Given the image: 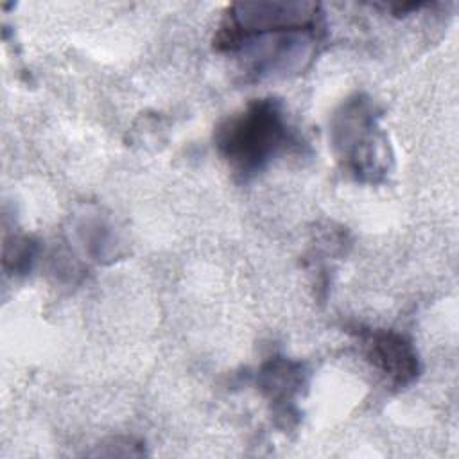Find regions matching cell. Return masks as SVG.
<instances>
[{
    "instance_id": "1",
    "label": "cell",
    "mask_w": 459,
    "mask_h": 459,
    "mask_svg": "<svg viewBox=\"0 0 459 459\" xmlns=\"http://www.w3.org/2000/svg\"><path fill=\"white\" fill-rule=\"evenodd\" d=\"M326 39V14L319 2L258 0L228 5L212 45L237 59L244 81L260 82L303 74Z\"/></svg>"
},
{
    "instance_id": "2",
    "label": "cell",
    "mask_w": 459,
    "mask_h": 459,
    "mask_svg": "<svg viewBox=\"0 0 459 459\" xmlns=\"http://www.w3.org/2000/svg\"><path fill=\"white\" fill-rule=\"evenodd\" d=\"M301 145L285 104L276 97L249 100L238 111L224 117L213 129V147L219 158L244 183Z\"/></svg>"
},
{
    "instance_id": "3",
    "label": "cell",
    "mask_w": 459,
    "mask_h": 459,
    "mask_svg": "<svg viewBox=\"0 0 459 459\" xmlns=\"http://www.w3.org/2000/svg\"><path fill=\"white\" fill-rule=\"evenodd\" d=\"M380 118V106L366 91H355L333 109L328 120V142L335 161L342 172L362 185L385 183L394 165Z\"/></svg>"
},
{
    "instance_id": "4",
    "label": "cell",
    "mask_w": 459,
    "mask_h": 459,
    "mask_svg": "<svg viewBox=\"0 0 459 459\" xmlns=\"http://www.w3.org/2000/svg\"><path fill=\"white\" fill-rule=\"evenodd\" d=\"M357 337L366 362L382 377L391 391L411 387L421 375V360L412 341L391 328H371L355 325Z\"/></svg>"
},
{
    "instance_id": "5",
    "label": "cell",
    "mask_w": 459,
    "mask_h": 459,
    "mask_svg": "<svg viewBox=\"0 0 459 459\" xmlns=\"http://www.w3.org/2000/svg\"><path fill=\"white\" fill-rule=\"evenodd\" d=\"M308 378L307 364L285 355H273L256 369V389L267 402L278 427L287 430L299 423L298 400L307 391Z\"/></svg>"
},
{
    "instance_id": "6",
    "label": "cell",
    "mask_w": 459,
    "mask_h": 459,
    "mask_svg": "<svg viewBox=\"0 0 459 459\" xmlns=\"http://www.w3.org/2000/svg\"><path fill=\"white\" fill-rule=\"evenodd\" d=\"M75 235L82 246V251L97 262L115 260L117 256V235L113 224L100 215L95 213H81L79 221L74 226Z\"/></svg>"
},
{
    "instance_id": "7",
    "label": "cell",
    "mask_w": 459,
    "mask_h": 459,
    "mask_svg": "<svg viewBox=\"0 0 459 459\" xmlns=\"http://www.w3.org/2000/svg\"><path fill=\"white\" fill-rule=\"evenodd\" d=\"M39 244L29 235H11L4 238V271L11 276L30 273L38 258Z\"/></svg>"
},
{
    "instance_id": "8",
    "label": "cell",
    "mask_w": 459,
    "mask_h": 459,
    "mask_svg": "<svg viewBox=\"0 0 459 459\" xmlns=\"http://www.w3.org/2000/svg\"><path fill=\"white\" fill-rule=\"evenodd\" d=\"M425 5H429V4H425V2H403V4L396 2V4H375L373 7L385 9V11H389L394 16H405V14L414 13V11H420Z\"/></svg>"
}]
</instances>
